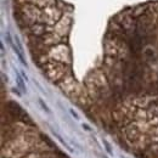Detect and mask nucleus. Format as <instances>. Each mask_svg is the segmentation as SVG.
<instances>
[{"instance_id":"7ed1b4c3","label":"nucleus","mask_w":158,"mask_h":158,"mask_svg":"<svg viewBox=\"0 0 158 158\" xmlns=\"http://www.w3.org/2000/svg\"><path fill=\"white\" fill-rule=\"evenodd\" d=\"M44 71H45L46 75H48L51 80H57V79H60L63 75L64 67H63L61 63L50 62V63H46V64L44 66Z\"/></svg>"},{"instance_id":"f257e3e1","label":"nucleus","mask_w":158,"mask_h":158,"mask_svg":"<svg viewBox=\"0 0 158 158\" xmlns=\"http://www.w3.org/2000/svg\"><path fill=\"white\" fill-rule=\"evenodd\" d=\"M18 9L28 17V20L32 23L43 22V9L38 7L36 5H34L32 2H26V4L18 6Z\"/></svg>"},{"instance_id":"423d86ee","label":"nucleus","mask_w":158,"mask_h":158,"mask_svg":"<svg viewBox=\"0 0 158 158\" xmlns=\"http://www.w3.org/2000/svg\"><path fill=\"white\" fill-rule=\"evenodd\" d=\"M29 2L36 5L40 9H46V7L56 5V0H29Z\"/></svg>"},{"instance_id":"0eeeda50","label":"nucleus","mask_w":158,"mask_h":158,"mask_svg":"<svg viewBox=\"0 0 158 158\" xmlns=\"http://www.w3.org/2000/svg\"><path fill=\"white\" fill-rule=\"evenodd\" d=\"M103 145H105V147H106V150H107V152H108V155H113V152H112V150H111V147H109V145H108L107 142H103Z\"/></svg>"},{"instance_id":"f03ea898","label":"nucleus","mask_w":158,"mask_h":158,"mask_svg":"<svg viewBox=\"0 0 158 158\" xmlns=\"http://www.w3.org/2000/svg\"><path fill=\"white\" fill-rule=\"evenodd\" d=\"M61 17H62V10L56 5L43 9V23H45L49 27L55 26L61 20Z\"/></svg>"},{"instance_id":"20e7f679","label":"nucleus","mask_w":158,"mask_h":158,"mask_svg":"<svg viewBox=\"0 0 158 158\" xmlns=\"http://www.w3.org/2000/svg\"><path fill=\"white\" fill-rule=\"evenodd\" d=\"M48 27L49 26H46L43 22H35V23H33L29 27V31H31V33L33 35L39 38V36H43L45 33H48Z\"/></svg>"},{"instance_id":"39448f33","label":"nucleus","mask_w":158,"mask_h":158,"mask_svg":"<svg viewBox=\"0 0 158 158\" xmlns=\"http://www.w3.org/2000/svg\"><path fill=\"white\" fill-rule=\"evenodd\" d=\"M147 9H148V4H146V5H139V6H136V7L131 9V15L137 20V18L142 17L144 15H146Z\"/></svg>"}]
</instances>
